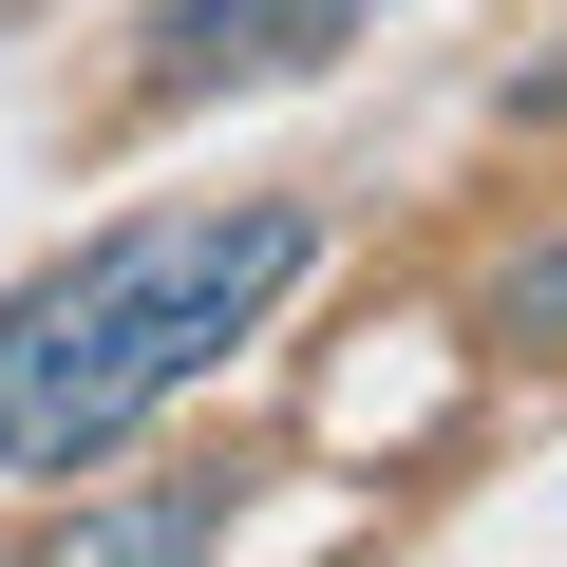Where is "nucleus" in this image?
I'll return each mask as SVG.
<instances>
[{
	"instance_id": "nucleus-3",
	"label": "nucleus",
	"mask_w": 567,
	"mask_h": 567,
	"mask_svg": "<svg viewBox=\"0 0 567 567\" xmlns=\"http://www.w3.org/2000/svg\"><path fill=\"white\" fill-rule=\"evenodd\" d=\"M152 548H227V473H171V492H133V511H76V529H58V567H152Z\"/></svg>"
},
{
	"instance_id": "nucleus-2",
	"label": "nucleus",
	"mask_w": 567,
	"mask_h": 567,
	"mask_svg": "<svg viewBox=\"0 0 567 567\" xmlns=\"http://www.w3.org/2000/svg\"><path fill=\"white\" fill-rule=\"evenodd\" d=\"M341 39H379V0H171L152 58H133V95L189 114V95H246V76H322Z\"/></svg>"
},
{
	"instance_id": "nucleus-4",
	"label": "nucleus",
	"mask_w": 567,
	"mask_h": 567,
	"mask_svg": "<svg viewBox=\"0 0 567 567\" xmlns=\"http://www.w3.org/2000/svg\"><path fill=\"white\" fill-rule=\"evenodd\" d=\"M492 341H529V360H548V341H567V227H548V246H529V265H511V284H492Z\"/></svg>"
},
{
	"instance_id": "nucleus-1",
	"label": "nucleus",
	"mask_w": 567,
	"mask_h": 567,
	"mask_svg": "<svg viewBox=\"0 0 567 567\" xmlns=\"http://www.w3.org/2000/svg\"><path fill=\"white\" fill-rule=\"evenodd\" d=\"M303 265H322V227L284 189H208V208H133V227L58 246L39 284H0V473L133 454L189 379H227L265 341V303Z\"/></svg>"
}]
</instances>
